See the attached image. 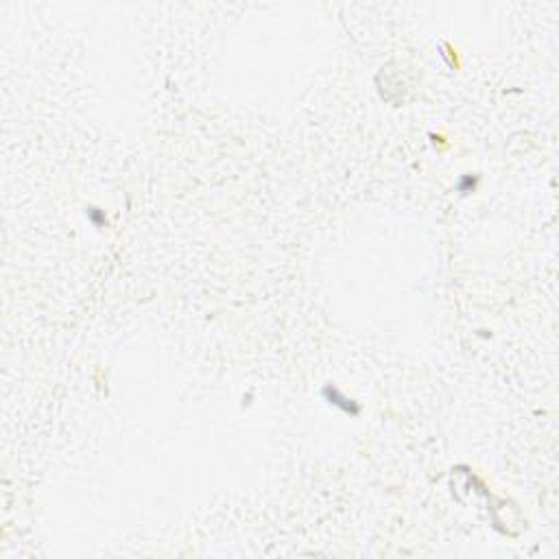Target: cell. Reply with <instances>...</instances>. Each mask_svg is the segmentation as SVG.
<instances>
[{"label": "cell", "mask_w": 559, "mask_h": 559, "mask_svg": "<svg viewBox=\"0 0 559 559\" xmlns=\"http://www.w3.org/2000/svg\"><path fill=\"white\" fill-rule=\"evenodd\" d=\"M326 395H328V398H330V400H336V402H334V404H339V406H343V408H345V411H350V413H358V408H356V406H354V404H352V402H350V404H347V400H345V398H341V395H339V391H336V389H330V387H328V389H326Z\"/></svg>", "instance_id": "1"}]
</instances>
